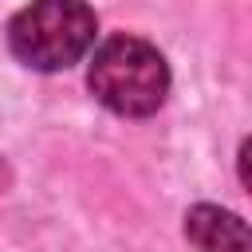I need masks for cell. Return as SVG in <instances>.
Returning <instances> with one entry per match:
<instances>
[{"label":"cell","instance_id":"cell-1","mask_svg":"<svg viewBox=\"0 0 252 252\" xmlns=\"http://www.w3.org/2000/svg\"><path fill=\"white\" fill-rule=\"evenodd\" d=\"M87 83L106 110L126 114V118H142L165 102L169 67L154 43H146L138 35H110L94 51Z\"/></svg>","mask_w":252,"mask_h":252},{"label":"cell","instance_id":"cell-2","mask_svg":"<svg viewBox=\"0 0 252 252\" xmlns=\"http://www.w3.org/2000/svg\"><path fill=\"white\" fill-rule=\"evenodd\" d=\"M94 12L83 0H35L8 24V47L35 71H63L94 43Z\"/></svg>","mask_w":252,"mask_h":252},{"label":"cell","instance_id":"cell-3","mask_svg":"<svg viewBox=\"0 0 252 252\" xmlns=\"http://www.w3.org/2000/svg\"><path fill=\"white\" fill-rule=\"evenodd\" d=\"M185 236L197 252H248V224L220 205H193Z\"/></svg>","mask_w":252,"mask_h":252}]
</instances>
